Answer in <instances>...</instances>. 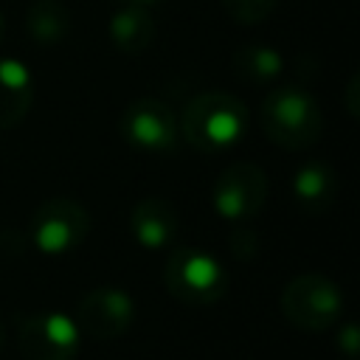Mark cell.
Returning <instances> with one entry per match:
<instances>
[{
    "label": "cell",
    "instance_id": "cell-1",
    "mask_svg": "<svg viewBox=\"0 0 360 360\" xmlns=\"http://www.w3.org/2000/svg\"><path fill=\"white\" fill-rule=\"evenodd\" d=\"M180 135L188 146L205 155H219L233 149L250 124L248 107L242 98L225 90H208L194 96L177 118Z\"/></svg>",
    "mask_w": 360,
    "mask_h": 360
},
{
    "label": "cell",
    "instance_id": "cell-2",
    "mask_svg": "<svg viewBox=\"0 0 360 360\" xmlns=\"http://www.w3.org/2000/svg\"><path fill=\"white\" fill-rule=\"evenodd\" d=\"M262 129L281 149L304 152L321 141L323 112L301 84L273 87L262 101Z\"/></svg>",
    "mask_w": 360,
    "mask_h": 360
},
{
    "label": "cell",
    "instance_id": "cell-3",
    "mask_svg": "<svg viewBox=\"0 0 360 360\" xmlns=\"http://www.w3.org/2000/svg\"><path fill=\"white\" fill-rule=\"evenodd\" d=\"M163 284L172 298L188 307L217 304L228 290V273L222 262L197 248H174L163 267Z\"/></svg>",
    "mask_w": 360,
    "mask_h": 360
},
{
    "label": "cell",
    "instance_id": "cell-4",
    "mask_svg": "<svg viewBox=\"0 0 360 360\" xmlns=\"http://www.w3.org/2000/svg\"><path fill=\"white\" fill-rule=\"evenodd\" d=\"M281 312L295 329L323 332L338 323L343 312V292L321 273H301L284 284Z\"/></svg>",
    "mask_w": 360,
    "mask_h": 360
},
{
    "label": "cell",
    "instance_id": "cell-5",
    "mask_svg": "<svg viewBox=\"0 0 360 360\" xmlns=\"http://www.w3.org/2000/svg\"><path fill=\"white\" fill-rule=\"evenodd\" d=\"M90 233V214L79 200L51 197L31 217V245L45 256H62L76 250Z\"/></svg>",
    "mask_w": 360,
    "mask_h": 360
},
{
    "label": "cell",
    "instance_id": "cell-6",
    "mask_svg": "<svg viewBox=\"0 0 360 360\" xmlns=\"http://www.w3.org/2000/svg\"><path fill=\"white\" fill-rule=\"evenodd\" d=\"M121 138L141 152L149 155H160V152H172L180 141V124H177V112L160 101V98H135L132 104H127V110L121 112Z\"/></svg>",
    "mask_w": 360,
    "mask_h": 360
},
{
    "label": "cell",
    "instance_id": "cell-7",
    "mask_svg": "<svg viewBox=\"0 0 360 360\" xmlns=\"http://www.w3.org/2000/svg\"><path fill=\"white\" fill-rule=\"evenodd\" d=\"M264 200H267V174L250 160H236L225 166L211 188L214 211L228 222H248L262 211Z\"/></svg>",
    "mask_w": 360,
    "mask_h": 360
},
{
    "label": "cell",
    "instance_id": "cell-8",
    "mask_svg": "<svg viewBox=\"0 0 360 360\" xmlns=\"http://www.w3.org/2000/svg\"><path fill=\"white\" fill-rule=\"evenodd\" d=\"M82 335L65 312H37L17 318V346L25 360H73Z\"/></svg>",
    "mask_w": 360,
    "mask_h": 360
},
{
    "label": "cell",
    "instance_id": "cell-9",
    "mask_svg": "<svg viewBox=\"0 0 360 360\" xmlns=\"http://www.w3.org/2000/svg\"><path fill=\"white\" fill-rule=\"evenodd\" d=\"M135 318V304L121 287H96L82 295L73 323L82 338L112 340L121 338Z\"/></svg>",
    "mask_w": 360,
    "mask_h": 360
},
{
    "label": "cell",
    "instance_id": "cell-10",
    "mask_svg": "<svg viewBox=\"0 0 360 360\" xmlns=\"http://www.w3.org/2000/svg\"><path fill=\"white\" fill-rule=\"evenodd\" d=\"M129 231L141 248L163 250L177 239L180 231L177 208L166 197H143L129 211Z\"/></svg>",
    "mask_w": 360,
    "mask_h": 360
},
{
    "label": "cell",
    "instance_id": "cell-11",
    "mask_svg": "<svg viewBox=\"0 0 360 360\" xmlns=\"http://www.w3.org/2000/svg\"><path fill=\"white\" fill-rule=\"evenodd\" d=\"M34 104V76L17 56H0V129H14Z\"/></svg>",
    "mask_w": 360,
    "mask_h": 360
},
{
    "label": "cell",
    "instance_id": "cell-12",
    "mask_svg": "<svg viewBox=\"0 0 360 360\" xmlns=\"http://www.w3.org/2000/svg\"><path fill=\"white\" fill-rule=\"evenodd\" d=\"M290 191L295 197V202L309 211V214H321L326 211L335 197H338V174L332 172L329 163L323 160H307L292 172L290 180Z\"/></svg>",
    "mask_w": 360,
    "mask_h": 360
},
{
    "label": "cell",
    "instance_id": "cell-13",
    "mask_svg": "<svg viewBox=\"0 0 360 360\" xmlns=\"http://www.w3.org/2000/svg\"><path fill=\"white\" fill-rule=\"evenodd\" d=\"M107 37L121 53H143L155 39V20L149 8L121 3L107 20Z\"/></svg>",
    "mask_w": 360,
    "mask_h": 360
},
{
    "label": "cell",
    "instance_id": "cell-14",
    "mask_svg": "<svg viewBox=\"0 0 360 360\" xmlns=\"http://www.w3.org/2000/svg\"><path fill=\"white\" fill-rule=\"evenodd\" d=\"M231 70L242 84L267 87L284 73V56L273 45L250 42V45L236 48V53L231 56Z\"/></svg>",
    "mask_w": 360,
    "mask_h": 360
},
{
    "label": "cell",
    "instance_id": "cell-15",
    "mask_svg": "<svg viewBox=\"0 0 360 360\" xmlns=\"http://www.w3.org/2000/svg\"><path fill=\"white\" fill-rule=\"evenodd\" d=\"M25 31L34 45L53 48L70 34V11L62 0H31L25 8Z\"/></svg>",
    "mask_w": 360,
    "mask_h": 360
},
{
    "label": "cell",
    "instance_id": "cell-16",
    "mask_svg": "<svg viewBox=\"0 0 360 360\" xmlns=\"http://www.w3.org/2000/svg\"><path fill=\"white\" fill-rule=\"evenodd\" d=\"M278 0H222L225 14L239 25H256L273 14Z\"/></svg>",
    "mask_w": 360,
    "mask_h": 360
},
{
    "label": "cell",
    "instance_id": "cell-17",
    "mask_svg": "<svg viewBox=\"0 0 360 360\" xmlns=\"http://www.w3.org/2000/svg\"><path fill=\"white\" fill-rule=\"evenodd\" d=\"M228 250L233 253V259L250 262L259 253V236H256V231L248 228L245 222H233V228L228 233Z\"/></svg>",
    "mask_w": 360,
    "mask_h": 360
},
{
    "label": "cell",
    "instance_id": "cell-18",
    "mask_svg": "<svg viewBox=\"0 0 360 360\" xmlns=\"http://www.w3.org/2000/svg\"><path fill=\"white\" fill-rule=\"evenodd\" d=\"M335 346H338V352L346 354L349 360H357V354H360V332H357V323H354V321H346L343 326H338Z\"/></svg>",
    "mask_w": 360,
    "mask_h": 360
},
{
    "label": "cell",
    "instance_id": "cell-19",
    "mask_svg": "<svg viewBox=\"0 0 360 360\" xmlns=\"http://www.w3.org/2000/svg\"><path fill=\"white\" fill-rule=\"evenodd\" d=\"M357 96H360V76L352 73V79H349V84H346V90H343L346 112H349L352 118H357V112H360V101H357Z\"/></svg>",
    "mask_w": 360,
    "mask_h": 360
},
{
    "label": "cell",
    "instance_id": "cell-20",
    "mask_svg": "<svg viewBox=\"0 0 360 360\" xmlns=\"http://www.w3.org/2000/svg\"><path fill=\"white\" fill-rule=\"evenodd\" d=\"M118 3H127V6H143V8H152V6H158L160 0H118Z\"/></svg>",
    "mask_w": 360,
    "mask_h": 360
},
{
    "label": "cell",
    "instance_id": "cell-21",
    "mask_svg": "<svg viewBox=\"0 0 360 360\" xmlns=\"http://www.w3.org/2000/svg\"><path fill=\"white\" fill-rule=\"evenodd\" d=\"M3 343H6V326H3V318H0V349H3Z\"/></svg>",
    "mask_w": 360,
    "mask_h": 360
},
{
    "label": "cell",
    "instance_id": "cell-22",
    "mask_svg": "<svg viewBox=\"0 0 360 360\" xmlns=\"http://www.w3.org/2000/svg\"><path fill=\"white\" fill-rule=\"evenodd\" d=\"M3 34H6V22H3V11H0V42H3Z\"/></svg>",
    "mask_w": 360,
    "mask_h": 360
}]
</instances>
